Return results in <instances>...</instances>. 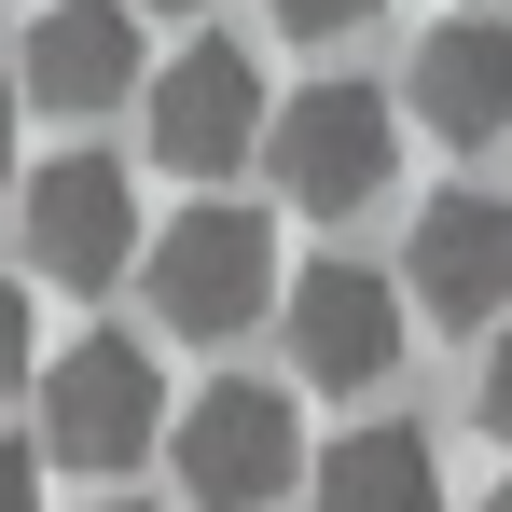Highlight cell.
<instances>
[{"label": "cell", "mask_w": 512, "mask_h": 512, "mask_svg": "<svg viewBox=\"0 0 512 512\" xmlns=\"http://www.w3.org/2000/svg\"><path fill=\"white\" fill-rule=\"evenodd\" d=\"M139 277H153V319H167V333L222 346V333H250L263 305H277V222L236 208V194H194L167 236L139 250Z\"/></svg>", "instance_id": "6da1fadb"}, {"label": "cell", "mask_w": 512, "mask_h": 512, "mask_svg": "<svg viewBox=\"0 0 512 512\" xmlns=\"http://www.w3.org/2000/svg\"><path fill=\"white\" fill-rule=\"evenodd\" d=\"M167 443V374L139 333H84L42 360V457L56 471H125Z\"/></svg>", "instance_id": "7a4b0ae2"}, {"label": "cell", "mask_w": 512, "mask_h": 512, "mask_svg": "<svg viewBox=\"0 0 512 512\" xmlns=\"http://www.w3.org/2000/svg\"><path fill=\"white\" fill-rule=\"evenodd\" d=\"M180 457V499L208 512H277L305 485V416H291V388H250V374H222V388H194V416L167 429Z\"/></svg>", "instance_id": "3957f363"}, {"label": "cell", "mask_w": 512, "mask_h": 512, "mask_svg": "<svg viewBox=\"0 0 512 512\" xmlns=\"http://www.w3.org/2000/svg\"><path fill=\"white\" fill-rule=\"evenodd\" d=\"M388 153H402V111H388L374 84H305V97H277V125H263L277 194L319 208V222L374 208V194H388Z\"/></svg>", "instance_id": "277c9868"}, {"label": "cell", "mask_w": 512, "mask_h": 512, "mask_svg": "<svg viewBox=\"0 0 512 512\" xmlns=\"http://www.w3.org/2000/svg\"><path fill=\"white\" fill-rule=\"evenodd\" d=\"M263 125H277V97H263V70L236 42H194V56L153 70V167H180L194 194L222 167H263Z\"/></svg>", "instance_id": "5b68a950"}, {"label": "cell", "mask_w": 512, "mask_h": 512, "mask_svg": "<svg viewBox=\"0 0 512 512\" xmlns=\"http://www.w3.org/2000/svg\"><path fill=\"white\" fill-rule=\"evenodd\" d=\"M153 250L139 236V180L111 167V153H56V167H28V263L42 277H70V291H111L125 263Z\"/></svg>", "instance_id": "8992f818"}, {"label": "cell", "mask_w": 512, "mask_h": 512, "mask_svg": "<svg viewBox=\"0 0 512 512\" xmlns=\"http://www.w3.org/2000/svg\"><path fill=\"white\" fill-rule=\"evenodd\" d=\"M402 291H416L443 333L499 319L512 305V194H429L416 236H402Z\"/></svg>", "instance_id": "52a82bcc"}, {"label": "cell", "mask_w": 512, "mask_h": 512, "mask_svg": "<svg viewBox=\"0 0 512 512\" xmlns=\"http://www.w3.org/2000/svg\"><path fill=\"white\" fill-rule=\"evenodd\" d=\"M291 360H305V388H388L402 374V277H374V263L291 277Z\"/></svg>", "instance_id": "ba28073f"}, {"label": "cell", "mask_w": 512, "mask_h": 512, "mask_svg": "<svg viewBox=\"0 0 512 512\" xmlns=\"http://www.w3.org/2000/svg\"><path fill=\"white\" fill-rule=\"evenodd\" d=\"M14 97H42L56 125H97L111 97H139V0H42Z\"/></svg>", "instance_id": "9c48e42d"}, {"label": "cell", "mask_w": 512, "mask_h": 512, "mask_svg": "<svg viewBox=\"0 0 512 512\" xmlns=\"http://www.w3.org/2000/svg\"><path fill=\"white\" fill-rule=\"evenodd\" d=\"M402 111H416L429 139H457V153L512 139V28H485V14L429 28V42H416V84H402Z\"/></svg>", "instance_id": "30bf717a"}, {"label": "cell", "mask_w": 512, "mask_h": 512, "mask_svg": "<svg viewBox=\"0 0 512 512\" xmlns=\"http://www.w3.org/2000/svg\"><path fill=\"white\" fill-rule=\"evenodd\" d=\"M305 512H443V457H429V429H402V416L346 429L333 457H319V499H305Z\"/></svg>", "instance_id": "8fae6325"}, {"label": "cell", "mask_w": 512, "mask_h": 512, "mask_svg": "<svg viewBox=\"0 0 512 512\" xmlns=\"http://www.w3.org/2000/svg\"><path fill=\"white\" fill-rule=\"evenodd\" d=\"M42 346H28V277H0V388H28Z\"/></svg>", "instance_id": "7c38bea8"}, {"label": "cell", "mask_w": 512, "mask_h": 512, "mask_svg": "<svg viewBox=\"0 0 512 512\" xmlns=\"http://www.w3.org/2000/svg\"><path fill=\"white\" fill-rule=\"evenodd\" d=\"M263 14H277V28H291V42H346V28H360V14H374V0H263Z\"/></svg>", "instance_id": "4fadbf2b"}, {"label": "cell", "mask_w": 512, "mask_h": 512, "mask_svg": "<svg viewBox=\"0 0 512 512\" xmlns=\"http://www.w3.org/2000/svg\"><path fill=\"white\" fill-rule=\"evenodd\" d=\"M0 512H42V443L0 429Z\"/></svg>", "instance_id": "5bb4252c"}, {"label": "cell", "mask_w": 512, "mask_h": 512, "mask_svg": "<svg viewBox=\"0 0 512 512\" xmlns=\"http://www.w3.org/2000/svg\"><path fill=\"white\" fill-rule=\"evenodd\" d=\"M485 429H499V443H512V333L485 346Z\"/></svg>", "instance_id": "9a60e30c"}, {"label": "cell", "mask_w": 512, "mask_h": 512, "mask_svg": "<svg viewBox=\"0 0 512 512\" xmlns=\"http://www.w3.org/2000/svg\"><path fill=\"white\" fill-rule=\"evenodd\" d=\"M0 167H14V84H0Z\"/></svg>", "instance_id": "2e32d148"}, {"label": "cell", "mask_w": 512, "mask_h": 512, "mask_svg": "<svg viewBox=\"0 0 512 512\" xmlns=\"http://www.w3.org/2000/svg\"><path fill=\"white\" fill-rule=\"evenodd\" d=\"M167 14H208V0H167Z\"/></svg>", "instance_id": "e0dca14e"}, {"label": "cell", "mask_w": 512, "mask_h": 512, "mask_svg": "<svg viewBox=\"0 0 512 512\" xmlns=\"http://www.w3.org/2000/svg\"><path fill=\"white\" fill-rule=\"evenodd\" d=\"M97 512H139V499H97Z\"/></svg>", "instance_id": "ac0fdd59"}, {"label": "cell", "mask_w": 512, "mask_h": 512, "mask_svg": "<svg viewBox=\"0 0 512 512\" xmlns=\"http://www.w3.org/2000/svg\"><path fill=\"white\" fill-rule=\"evenodd\" d=\"M485 512H512V485H499V499H485Z\"/></svg>", "instance_id": "d6986e66"}]
</instances>
